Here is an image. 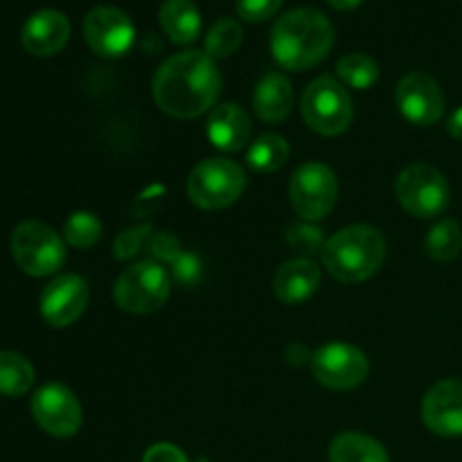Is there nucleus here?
Masks as SVG:
<instances>
[{"mask_svg":"<svg viewBox=\"0 0 462 462\" xmlns=\"http://www.w3.org/2000/svg\"><path fill=\"white\" fill-rule=\"evenodd\" d=\"M171 293V275L158 262H135L125 269L113 287L117 307L129 314H153Z\"/></svg>","mask_w":462,"mask_h":462,"instance_id":"obj_6","label":"nucleus"},{"mask_svg":"<svg viewBox=\"0 0 462 462\" xmlns=\"http://www.w3.org/2000/svg\"><path fill=\"white\" fill-rule=\"evenodd\" d=\"M244 30L233 18H219L206 36V54L212 59H226L239 50Z\"/></svg>","mask_w":462,"mask_h":462,"instance_id":"obj_26","label":"nucleus"},{"mask_svg":"<svg viewBox=\"0 0 462 462\" xmlns=\"http://www.w3.org/2000/svg\"><path fill=\"white\" fill-rule=\"evenodd\" d=\"M422 420L436 436H462V379H442L431 386L422 402Z\"/></svg>","mask_w":462,"mask_h":462,"instance_id":"obj_15","label":"nucleus"},{"mask_svg":"<svg viewBox=\"0 0 462 462\" xmlns=\"http://www.w3.org/2000/svg\"><path fill=\"white\" fill-rule=\"evenodd\" d=\"M320 287V269L310 257L289 260L275 271L273 291L284 305H300L310 300Z\"/></svg>","mask_w":462,"mask_h":462,"instance_id":"obj_18","label":"nucleus"},{"mask_svg":"<svg viewBox=\"0 0 462 462\" xmlns=\"http://www.w3.org/2000/svg\"><path fill=\"white\" fill-rule=\"evenodd\" d=\"M12 255L27 275L45 278L66 262V242L43 221H23L12 233Z\"/></svg>","mask_w":462,"mask_h":462,"instance_id":"obj_8","label":"nucleus"},{"mask_svg":"<svg viewBox=\"0 0 462 462\" xmlns=\"http://www.w3.org/2000/svg\"><path fill=\"white\" fill-rule=\"evenodd\" d=\"M147 253L156 262H165L171 266V262L180 255V242L176 235H171L170 230H161V233H153L147 242Z\"/></svg>","mask_w":462,"mask_h":462,"instance_id":"obj_32","label":"nucleus"},{"mask_svg":"<svg viewBox=\"0 0 462 462\" xmlns=\"http://www.w3.org/2000/svg\"><path fill=\"white\" fill-rule=\"evenodd\" d=\"M447 131H449L451 138L460 140L462 143V106L456 108V111L449 116V120H447Z\"/></svg>","mask_w":462,"mask_h":462,"instance_id":"obj_34","label":"nucleus"},{"mask_svg":"<svg viewBox=\"0 0 462 462\" xmlns=\"http://www.w3.org/2000/svg\"><path fill=\"white\" fill-rule=\"evenodd\" d=\"M287 242L291 244L293 251L305 253L307 257L316 255V253H323L325 248V235L323 230L316 228L311 224H291L287 228Z\"/></svg>","mask_w":462,"mask_h":462,"instance_id":"obj_28","label":"nucleus"},{"mask_svg":"<svg viewBox=\"0 0 462 462\" xmlns=\"http://www.w3.org/2000/svg\"><path fill=\"white\" fill-rule=\"evenodd\" d=\"M293 88L282 72H269L253 90V108L264 122H282L291 113Z\"/></svg>","mask_w":462,"mask_h":462,"instance_id":"obj_19","label":"nucleus"},{"mask_svg":"<svg viewBox=\"0 0 462 462\" xmlns=\"http://www.w3.org/2000/svg\"><path fill=\"white\" fill-rule=\"evenodd\" d=\"M88 305V284L79 275H57L41 293V316L52 328L75 323Z\"/></svg>","mask_w":462,"mask_h":462,"instance_id":"obj_14","label":"nucleus"},{"mask_svg":"<svg viewBox=\"0 0 462 462\" xmlns=\"http://www.w3.org/2000/svg\"><path fill=\"white\" fill-rule=\"evenodd\" d=\"M311 373L329 391H352L365 382L370 364L368 356L350 343H328L311 356Z\"/></svg>","mask_w":462,"mask_h":462,"instance_id":"obj_10","label":"nucleus"},{"mask_svg":"<svg viewBox=\"0 0 462 462\" xmlns=\"http://www.w3.org/2000/svg\"><path fill=\"white\" fill-rule=\"evenodd\" d=\"M282 7V0H237V16L242 21L253 23H266L275 16Z\"/></svg>","mask_w":462,"mask_h":462,"instance_id":"obj_31","label":"nucleus"},{"mask_svg":"<svg viewBox=\"0 0 462 462\" xmlns=\"http://www.w3.org/2000/svg\"><path fill=\"white\" fill-rule=\"evenodd\" d=\"M429 257L438 262H451L460 255L462 251V228L458 221L442 219L433 226L424 239Z\"/></svg>","mask_w":462,"mask_h":462,"instance_id":"obj_25","label":"nucleus"},{"mask_svg":"<svg viewBox=\"0 0 462 462\" xmlns=\"http://www.w3.org/2000/svg\"><path fill=\"white\" fill-rule=\"evenodd\" d=\"M291 206L305 221H320L334 210L338 199V179L323 162H305L289 180Z\"/></svg>","mask_w":462,"mask_h":462,"instance_id":"obj_9","label":"nucleus"},{"mask_svg":"<svg viewBox=\"0 0 462 462\" xmlns=\"http://www.w3.org/2000/svg\"><path fill=\"white\" fill-rule=\"evenodd\" d=\"M337 75L343 86L355 90H368L377 84L379 66L373 57L364 52H352L338 59Z\"/></svg>","mask_w":462,"mask_h":462,"instance_id":"obj_24","label":"nucleus"},{"mask_svg":"<svg viewBox=\"0 0 462 462\" xmlns=\"http://www.w3.org/2000/svg\"><path fill=\"white\" fill-rule=\"evenodd\" d=\"M221 84L224 81L215 59L199 50H185L156 70L153 99L167 116L192 120L215 106Z\"/></svg>","mask_w":462,"mask_h":462,"instance_id":"obj_1","label":"nucleus"},{"mask_svg":"<svg viewBox=\"0 0 462 462\" xmlns=\"http://www.w3.org/2000/svg\"><path fill=\"white\" fill-rule=\"evenodd\" d=\"M334 45V27L323 12L298 7L275 21L271 30V52L287 70H310L319 66Z\"/></svg>","mask_w":462,"mask_h":462,"instance_id":"obj_2","label":"nucleus"},{"mask_svg":"<svg viewBox=\"0 0 462 462\" xmlns=\"http://www.w3.org/2000/svg\"><path fill=\"white\" fill-rule=\"evenodd\" d=\"M70 41V21L57 9L32 14L21 30V43L34 57H52Z\"/></svg>","mask_w":462,"mask_h":462,"instance_id":"obj_16","label":"nucleus"},{"mask_svg":"<svg viewBox=\"0 0 462 462\" xmlns=\"http://www.w3.org/2000/svg\"><path fill=\"white\" fill-rule=\"evenodd\" d=\"M289 158V143L280 134H264L248 147L246 161L255 171H278Z\"/></svg>","mask_w":462,"mask_h":462,"instance_id":"obj_23","label":"nucleus"},{"mask_svg":"<svg viewBox=\"0 0 462 462\" xmlns=\"http://www.w3.org/2000/svg\"><path fill=\"white\" fill-rule=\"evenodd\" d=\"M84 39L95 54L117 59L131 50L135 41V27L129 14L113 5H99L84 18Z\"/></svg>","mask_w":462,"mask_h":462,"instance_id":"obj_11","label":"nucleus"},{"mask_svg":"<svg viewBox=\"0 0 462 462\" xmlns=\"http://www.w3.org/2000/svg\"><path fill=\"white\" fill-rule=\"evenodd\" d=\"M300 111L307 125L320 135H341L355 117V104L341 81L323 75L311 81L300 99Z\"/></svg>","mask_w":462,"mask_h":462,"instance_id":"obj_5","label":"nucleus"},{"mask_svg":"<svg viewBox=\"0 0 462 462\" xmlns=\"http://www.w3.org/2000/svg\"><path fill=\"white\" fill-rule=\"evenodd\" d=\"M32 415L36 424L54 438H72L84 422L79 400L63 383L41 386L32 397Z\"/></svg>","mask_w":462,"mask_h":462,"instance_id":"obj_12","label":"nucleus"},{"mask_svg":"<svg viewBox=\"0 0 462 462\" xmlns=\"http://www.w3.org/2000/svg\"><path fill=\"white\" fill-rule=\"evenodd\" d=\"M246 171L228 158H206L188 176V197L203 210H224L246 189Z\"/></svg>","mask_w":462,"mask_h":462,"instance_id":"obj_4","label":"nucleus"},{"mask_svg":"<svg viewBox=\"0 0 462 462\" xmlns=\"http://www.w3.org/2000/svg\"><path fill=\"white\" fill-rule=\"evenodd\" d=\"M203 273V264L199 260V255L194 253L183 251L174 262H171V280L179 282L183 289H192L194 284H199Z\"/></svg>","mask_w":462,"mask_h":462,"instance_id":"obj_29","label":"nucleus"},{"mask_svg":"<svg viewBox=\"0 0 462 462\" xmlns=\"http://www.w3.org/2000/svg\"><path fill=\"white\" fill-rule=\"evenodd\" d=\"M143 462H189V460L179 447L170 445V442H158V445L149 447V449L144 451Z\"/></svg>","mask_w":462,"mask_h":462,"instance_id":"obj_33","label":"nucleus"},{"mask_svg":"<svg viewBox=\"0 0 462 462\" xmlns=\"http://www.w3.org/2000/svg\"><path fill=\"white\" fill-rule=\"evenodd\" d=\"M320 255L328 273L338 282H364L382 269L386 260V239L373 226H347L325 242Z\"/></svg>","mask_w":462,"mask_h":462,"instance_id":"obj_3","label":"nucleus"},{"mask_svg":"<svg viewBox=\"0 0 462 462\" xmlns=\"http://www.w3.org/2000/svg\"><path fill=\"white\" fill-rule=\"evenodd\" d=\"M402 116L418 126H433L445 116V93L429 72L413 70L404 75L395 90Z\"/></svg>","mask_w":462,"mask_h":462,"instance_id":"obj_13","label":"nucleus"},{"mask_svg":"<svg viewBox=\"0 0 462 462\" xmlns=\"http://www.w3.org/2000/svg\"><path fill=\"white\" fill-rule=\"evenodd\" d=\"M102 237V221L95 212H72L63 224V242L75 248H90Z\"/></svg>","mask_w":462,"mask_h":462,"instance_id":"obj_27","label":"nucleus"},{"mask_svg":"<svg viewBox=\"0 0 462 462\" xmlns=\"http://www.w3.org/2000/svg\"><path fill=\"white\" fill-rule=\"evenodd\" d=\"M158 21L171 43L189 45L201 34V14L192 0H165L158 12Z\"/></svg>","mask_w":462,"mask_h":462,"instance_id":"obj_20","label":"nucleus"},{"mask_svg":"<svg viewBox=\"0 0 462 462\" xmlns=\"http://www.w3.org/2000/svg\"><path fill=\"white\" fill-rule=\"evenodd\" d=\"M251 117L239 104L226 102L215 106L208 117V138L221 152H242L251 143Z\"/></svg>","mask_w":462,"mask_h":462,"instance_id":"obj_17","label":"nucleus"},{"mask_svg":"<svg viewBox=\"0 0 462 462\" xmlns=\"http://www.w3.org/2000/svg\"><path fill=\"white\" fill-rule=\"evenodd\" d=\"M395 197L409 215L433 219L449 208L451 188L438 167L415 162L397 176Z\"/></svg>","mask_w":462,"mask_h":462,"instance_id":"obj_7","label":"nucleus"},{"mask_svg":"<svg viewBox=\"0 0 462 462\" xmlns=\"http://www.w3.org/2000/svg\"><path fill=\"white\" fill-rule=\"evenodd\" d=\"M149 230H152V226L144 224L117 235L116 244H113V251H116L117 260H131V257L138 255V253L143 251V246H147Z\"/></svg>","mask_w":462,"mask_h":462,"instance_id":"obj_30","label":"nucleus"},{"mask_svg":"<svg viewBox=\"0 0 462 462\" xmlns=\"http://www.w3.org/2000/svg\"><path fill=\"white\" fill-rule=\"evenodd\" d=\"M329 5H332L334 9H338V12H352V9L359 7L364 0H328Z\"/></svg>","mask_w":462,"mask_h":462,"instance_id":"obj_35","label":"nucleus"},{"mask_svg":"<svg viewBox=\"0 0 462 462\" xmlns=\"http://www.w3.org/2000/svg\"><path fill=\"white\" fill-rule=\"evenodd\" d=\"M329 462H391V458L379 440L365 433L347 431L329 445Z\"/></svg>","mask_w":462,"mask_h":462,"instance_id":"obj_21","label":"nucleus"},{"mask_svg":"<svg viewBox=\"0 0 462 462\" xmlns=\"http://www.w3.org/2000/svg\"><path fill=\"white\" fill-rule=\"evenodd\" d=\"M34 383V368L18 352H0V395L21 397Z\"/></svg>","mask_w":462,"mask_h":462,"instance_id":"obj_22","label":"nucleus"}]
</instances>
